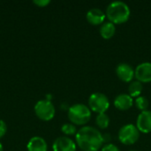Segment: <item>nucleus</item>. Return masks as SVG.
<instances>
[{
  "label": "nucleus",
  "mask_w": 151,
  "mask_h": 151,
  "mask_svg": "<svg viewBox=\"0 0 151 151\" xmlns=\"http://www.w3.org/2000/svg\"><path fill=\"white\" fill-rule=\"evenodd\" d=\"M76 143L83 151H98L104 143L100 131L90 126H84L75 134Z\"/></svg>",
  "instance_id": "obj_1"
},
{
  "label": "nucleus",
  "mask_w": 151,
  "mask_h": 151,
  "mask_svg": "<svg viewBox=\"0 0 151 151\" xmlns=\"http://www.w3.org/2000/svg\"><path fill=\"white\" fill-rule=\"evenodd\" d=\"M131 14L129 6L122 1H113L106 8L105 15L113 24H122L128 20Z\"/></svg>",
  "instance_id": "obj_2"
},
{
  "label": "nucleus",
  "mask_w": 151,
  "mask_h": 151,
  "mask_svg": "<svg viewBox=\"0 0 151 151\" xmlns=\"http://www.w3.org/2000/svg\"><path fill=\"white\" fill-rule=\"evenodd\" d=\"M68 119L73 125L83 126L91 119V110L83 104H75L68 110Z\"/></svg>",
  "instance_id": "obj_3"
},
{
  "label": "nucleus",
  "mask_w": 151,
  "mask_h": 151,
  "mask_svg": "<svg viewBox=\"0 0 151 151\" xmlns=\"http://www.w3.org/2000/svg\"><path fill=\"white\" fill-rule=\"evenodd\" d=\"M119 140L125 145H133L140 138V131L136 126L133 124H127L120 127L118 133Z\"/></svg>",
  "instance_id": "obj_4"
},
{
  "label": "nucleus",
  "mask_w": 151,
  "mask_h": 151,
  "mask_svg": "<svg viewBox=\"0 0 151 151\" xmlns=\"http://www.w3.org/2000/svg\"><path fill=\"white\" fill-rule=\"evenodd\" d=\"M88 107L92 111L98 114L105 113L110 107V102L108 97L100 92L93 93L88 98Z\"/></svg>",
  "instance_id": "obj_5"
},
{
  "label": "nucleus",
  "mask_w": 151,
  "mask_h": 151,
  "mask_svg": "<svg viewBox=\"0 0 151 151\" xmlns=\"http://www.w3.org/2000/svg\"><path fill=\"white\" fill-rule=\"evenodd\" d=\"M35 112L42 120H50L54 118L56 109L54 104L48 99L39 100L35 105Z\"/></svg>",
  "instance_id": "obj_6"
},
{
  "label": "nucleus",
  "mask_w": 151,
  "mask_h": 151,
  "mask_svg": "<svg viewBox=\"0 0 151 151\" xmlns=\"http://www.w3.org/2000/svg\"><path fill=\"white\" fill-rule=\"evenodd\" d=\"M134 77L142 83L151 82V63L143 62L134 69Z\"/></svg>",
  "instance_id": "obj_7"
},
{
  "label": "nucleus",
  "mask_w": 151,
  "mask_h": 151,
  "mask_svg": "<svg viewBox=\"0 0 151 151\" xmlns=\"http://www.w3.org/2000/svg\"><path fill=\"white\" fill-rule=\"evenodd\" d=\"M136 127L141 133L149 134L151 132V111H142L136 119Z\"/></svg>",
  "instance_id": "obj_8"
},
{
  "label": "nucleus",
  "mask_w": 151,
  "mask_h": 151,
  "mask_svg": "<svg viewBox=\"0 0 151 151\" xmlns=\"http://www.w3.org/2000/svg\"><path fill=\"white\" fill-rule=\"evenodd\" d=\"M53 151H76L75 142L67 136L57 138L52 145Z\"/></svg>",
  "instance_id": "obj_9"
},
{
  "label": "nucleus",
  "mask_w": 151,
  "mask_h": 151,
  "mask_svg": "<svg viewBox=\"0 0 151 151\" xmlns=\"http://www.w3.org/2000/svg\"><path fill=\"white\" fill-rule=\"evenodd\" d=\"M118 78L124 82H130L134 78V69L127 63H120L116 67Z\"/></svg>",
  "instance_id": "obj_10"
},
{
  "label": "nucleus",
  "mask_w": 151,
  "mask_h": 151,
  "mask_svg": "<svg viewBox=\"0 0 151 151\" xmlns=\"http://www.w3.org/2000/svg\"><path fill=\"white\" fill-rule=\"evenodd\" d=\"M87 20L95 26L102 25L106 18L105 13L99 8H92L89 11H88L86 14Z\"/></svg>",
  "instance_id": "obj_11"
},
{
  "label": "nucleus",
  "mask_w": 151,
  "mask_h": 151,
  "mask_svg": "<svg viewBox=\"0 0 151 151\" xmlns=\"http://www.w3.org/2000/svg\"><path fill=\"white\" fill-rule=\"evenodd\" d=\"M114 106L120 111H127L134 104V99L129 94H119L114 99Z\"/></svg>",
  "instance_id": "obj_12"
},
{
  "label": "nucleus",
  "mask_w": 151,
  "mask_h": 151,
  "mask_svg": "<svg viewBox=\"0 0 151 151\" xmlns=\"http://www.w3.org/2000/svg\"><path fill=\"white\" fill-rule=\"evenodd\" d=\"M27 148L28 151H47L48 145L43 138L40 136H34L29 140Z\"/></svg>",
  "instance_id": "obj_13"
},
{
  "label": "nucleus",
  "mask_w": 151,
  "mask_h": 151,
  "mask_svg": "<svg viewBox=\"0 0 151 151\" xmlns=\"http://www.w3.org/2000/svg\"><path fill=\"white\" fill-rule=\"evenodd\" d=\"M99 33L104 39H111L116 33V26L111 21L104 22L99 28Z\"/></svg>",
  "instance_id": "obj_14"
},
{
  "label": "nucleus",
  "mask_w": 151,
  "mask_h": 151,
  "mask_svg": "<svg viewBox=\"0 0 151 151\" xmlns=\"http://www.w3.org/2000/svg\"><path fill=\"white\" fill-rule=\"evenodd\" d=\"M143 90V85L138 81H132L128 86V92L131 97H138Z\"/></svg>",
  "instance_id": "obj_15"
},
{
  "label": "nucleus",
  "mask_w": 151,
  "mask_h": 151,
  "mask_svg": "<svg viewBox=\"0 0 151 151\" xmlns=\"http://www.w3.org/2000/svg\"><path fill=\"white\" fill-rule=\"evenodd\" d=\"M96 124L101 129H106L110 125V117L106 113L97 114L96 118Z\"/></svg>",
  "instance_id": "obj_16"
},
{
  "label": "nucleus",
  "mask_w": 151,
  "mask_h": 151,
  "mask_svg": "<svg viewBox=\"0 0 151 151\" xmlns=\"http://www.w3.org/2000/svg\"><path fill=\"white\" fill-rule=\"evenodd\" d=\"M134 104L136 106V108L142 111H147L148 110V107H149V100L145 97V96H138L135 98L134 100Z\"/></svg>",
  "instance_id": "obj_17"
},
{
  "label": "nucleus",
  "mask_w": 151,
  "mask_h": 151,
  "mask_svg": "<svg viewBox=\"0 0 151 151\" xmlns=\"http://www.w3.org/2000/svg\"><path fill=\"white\" fill-rule=\"evenodd\" d=\"M61 131L66 135H73V134H76V133H77L75 125L71 124V123L64 124L61 127Z\"/></svg>",
  "instance_id": "obj_18"
},
{
  "label": "nucleus",
  "mask_w": 151,
  "mask_h": 151,
  "mask_svg": "<svg viewBox=\"0 0 151 151\" xmlns=\"http://www.w3.org/2000/svg\"><path fill=\"white\" fill-rule=\"evenodd\" d=\"M102 151H120L119 149L112 143H108L102 148Z\"/></svg>",
  "instance_id": "obj_19"
},
{
  "label": "nucleus",
  "mask_w": 151,
  "mask_h": 151,
  "mask_svg": "<svg viewBox=\"0 0 151 151\" xmlns=\"http://www.w3.org/2000/svg\"><path fill=\"white\" fill-rule=\"evenodd\" d=\"M6 131H7V125H6V123L3 119H0V138L3 137L5 134Z\"/></svg>",
  "instance_id": "obj_20"
},
{
  "label": "nucleus",
  "mask_w": 151,
  "mask_h": 151,
  "mask_svg": "<svg viewBox=\"0 0 151 151\" xmlns=\"http://www.w3.org/2000/svg\"><path fill=\"white\" fill-rule=\"evenodd\" d=\"M35 4H38L39 6H45V5H47L48 4H50V0H34L33 1Z\"/></svg>",
  "instance_id": "obj_21"
},
{
  "label": "nucleus",
  "mask_w": 151,
  "mask_h": 151,
  "mask_svg": "<svg viewBox=\"0 0 151 151\" xmlns=\"http://www.w3.org/2000/svg\"><path fill=\"white\" fill-rule=\"evenodd\" d=\"M0 151H4V148H3V145L1 142H0Z\"/></svg>",
  "instance_id": "obj_22"
},
{
  "label": "nucleus",
  "mask_w": 151,
  "mask_h": 151,
  "mask_svg": "<svg viewBox=\"0 0 151 151\" xmlns=\"http://www.w3.org/2000/svg\"><path fill=\"white\" fill-rule=\"evenodd\" d=\"M131 151H137V150H131Z\"/></svg>",
  "instance_id": "obj_23"
}]
</instances>
